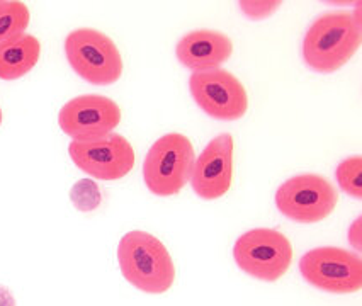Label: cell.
<instances>
[{
  "mask_svg": "<svg viewBox=\"0 0 362 306\" xmlns=\"http://www.w3.org/2000/svg\"><path fill=\"white\" fill-rule=\"evenodd\" d=\"M70 198H71V203L75 204V208H77L78 211L88 213L99 206L100 198H103V196H100L99 186L94 182V180L82 179L71 187Z\"/></svg>",
  "mask_w": 362,
  "mask_h": 306,
  "instance_id": "cell-16",
  "label": "cell"
},
{
  "mask_svg": "<svg viewBox=\"0 0 362 306\" xmlns=\"http://www.w3.org/2000/svg\"><path fill=\"white\" fill-rule=\"evenodd\" d=\"M63 48L74 72L92 86H112L123 75L119 48L98 29H75L65 37Z\"/></svg>",
  "mask_w": 362,
  "mask_h": 306,
  "instance_id": "cell-4",
  "label": "cell"
},
{
  "mask_svg": "<svg viewBox=\"0 0 362 306\" xmlns=\"http://www.w3.org/2000/svg\"><path fill=\"white\" fill-rule=\"evenodd\" d=\"M117 264L123 278L146 295H162L175 281V266L167 247L155 235L133 230L117 245Z\"/></svg>",
  "mask_w": 362,
  "mask_h": 306,
  "instance_id": "cell-2",
  "label": "cell"
},
{
  "mask_svg": "<svg viewBox=\"0 0 362 306\" xmlns=\"http://www.w3.org/2000/svg\"><path fill=\"white\" fill-rule=\"evenodd\" d=\"M121 123V107L112 99L99 94H83L70 99L58 112V126L71 140L100 138Z\"/></svg>",
  "mask_w": 362,
  "mask_h": 306,
  "instance_id": "cell-10",
  "label": "cell"
},
{
  "mask_svg": "<svg viewBox=\"0 0 362 306\" xmlns=\"http://www.w3.org/2000/svg\"><path fill=\"white\" fill-rule=\"evenodd\" d=\"M233 180V136L221 133L213 138L194 160L191 174L192 191L204 201L220 199Z\"/></svg>",
  "mask_w": 362,
  "mask_h": 306,
  "instance_id": "cell-11",
  "label": "cell"
},
{
  "mask_svg": "<svg viewBox=\"0 0 362 306\" xmlns=\"http://www.w3.org/2000/svg\"><path fill=\"white\" fill-rule=\"evenodd\" d=\"M69 155L80 170L99 180H119L134 167L133 145L117 133L88 140H71Z\"/></svg>",
  "mask_w": 362,
  "mask_h": 306,
  "instance_id": "cell-9",
  "label": "cell"
},
{
  "mask_svg": "<svg viewBox=\"0 0 362 306\" xmlns=\"http://www.w3.org/2000/svg\"><path fill=\"white\" fill-rule=\"evenodd\" d=\"M194 146L182 133H167L150 146L143 160V180L151 194L170 198L191 180Z\"/></svg>",
  "mask_w": 362,
  "mask_h": 306,
  "instance_id": "cell-3",
  "label": "cell"
},
{
  "mask_svg": "<svg viewBox=\"0 0 362 306\" xmlns=\"http://www.w3.org/2000/svg\"><path fill=\"white\" fill-rule=\"evenodd\" d=\"M0 124H2V109H0Z\"/></svg>",
  "mask_w": 362,
  "mask_h": 306,
  "instance_id": "cell-20",
  "label": "cell"
},
{
  "mask_svg": "<svg viewBox=\"0 0 362 306\" xmlns=\"http://www.w3.org/2000/svg\"><path fill=\"white\" fill-rule=\"evenodd\" d=\"M189 92L206 116L218 121H237L245 116L248 95L243 83L228 70L192 72Z\"/></svg>",
  "mask_w": 362,
  "mask_h": 306,
  "instance_id": "cell-8",
  "label": "cell"
},
{
  "mask_svg": "<svg viewBox=\"0 0 362 306\" xmlns=\"http://www.w3.org/2000/svg\"><path fill=\"white\" fill-rule=\"evenodd\" d=\"M349 243L356 249V252H361V242H362V226L361 216L354 220V223L349 226Z\"/></svg>",
  "mask_w": 362,
  "mask_h": 306,
  "instance_id": "cell-18",
  "label": "cell"
},
{
  "mask_svg": "<svg viewBox=\"0 0 362 306\" xmlns=\"http://www.w3.org/2000/svg\"><path fill=\"white\" fill-rule=\"evenodd\" d=\"M281 6H283V2H279V0H262V2L260 0H255V2L254 0H243V2H238L242 14L250 20L267 19Z\"/></svg>",
  "mask_w": 362,
  "mask_h": 306,
  "instance_id": "cell-17",
  "label": "cell"
},
{
  "mask_svg": "<svg viewBox=\"0 0 362 306\" xmlns=\"http://www.w3.org/2000/svg\"><path fill=\"white\" fill-rule=\"evenodd\" d=\"M361 14L325 12L313 20L303 40V61L317 73H334L351 61L361 46Z\"/></svg>",
  "mask_w": 362,
  "mask_h": 306,
  "instance_id": "cell-1",
  "label": "cell"
},
{
  "mask_svg": "<svg viewBox=\"0 0 362 306\" xmlns=\"http://www.w3.org/2000/svg\"><path fill=\"white\" fill-rule=\"evenodd\" d=\"M41 57L36 36L21 35L0 48V81H18L35 69Z\"/></svg>",
  "mask_w": 362,
  "mask_h": 306,
  "instance_id": "cell-13",
  "label": "cell"
},
{
  "mask_svg": "<svg viewBox=\"0 0 362 306\" xmlns=\"http://www.w3.org/2000/svg\"><path fill=\"white\" fill-rule=\"evenodd\" d=\"M337 184L345 194L354 199L362 198V157L354 155V157L344 158L335 169Z\"/></svg>",
  "mask_w": 362,
  "mask_h": 306,
  "instance_id": "cell-15",
  "label": "cell"
},
{
  "mask_svg": "<svg viewBox=\"0 0 362 306\" xmlns=\"http://www.w3.org/2000/svg\"><path fill=\"white\" fill-rule=\"evenodd\" d=\"M339 204V192L320 174H298L284 180L276 191L279 213L301 225L323 221Z\"/></svg>",
  "mask_w": 362,
  "mask_h": 306,
  "instance_id": "cell-6",
  "label": "cell"
},
{
  "mask_svg": "<svg viewBox=\"0 0 362 306\" xmlns=\"http://www.w3.org/2000/svg\"><path fill=\"white\" fill-rule=\"evenodd\" d=\"M233 53V43L226 35L213 29H197L184 35L175 45V58L192 72L220 69Z\"/></svg>",
  "mask_w": 362,
  "mask_h": 306,
  "instance_id": "cell-12",
  "label": "cell"
},
{
  "mask_svg": "<svg viewBox=\"0 0 362 306\" xmlns=\"http://www.w3.org/2000/svg\"><path fill=\"white\" fill-rule=\"evenodd\" d=\"M29 20L31 12L26 4L18 0H0V48L21 35H26Z\"/></svg>",
  "mask_w": 362,
  "mask_h": 306,
  "instance_id": "cell-14",
  "label": "cell"
},
{
  "mask_svg": "<svg viewBox=\"0 0 362 306\" xmlns=\"http://www.w3.org/2000/svg\"><path fill=\"white\" fill-rule=\"evenodd\" d=\"M238 269L250 278L274 283L293 262V245L284 233L272 228H254L240 235L233 245Z\"/></svg>",
  "mask_w": 362,
  "mask_h": 306,
  "instance_id": "cell-5",
  "label": "cell"
},
{
  "mask_svg": "<svg viewBox=\"0 0 362 306\" xmlns=\"http://www.w3.org/2000/svg\"><path fill=\"white\" fill-rule=\"evenodd\" d=\"M303 279L320 291L352 295L362 286L361 255L339 247L311 249L300 259Z\"/></svg>",
  "mask_w": 362,
  "mask_h": 306,
  "instance_id": "cell-7",
  "label": "cell"
},
{
  "mask_svg": "<svg viewBox=\"0 0 362 306\" xmlns=\"http://www.w3.org/2000/svg\"><path fill=\"white\" fill-rule=\"evenodd\" d=\"M0 306H16L14 298L7 288L0 286Z\"/></svg>",
  "mask_w": 362,
  "mask_h": 306,
  "instance_id": "cell-19",
  "label": "cell"
}]
</instances>
